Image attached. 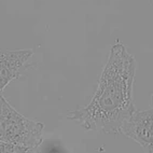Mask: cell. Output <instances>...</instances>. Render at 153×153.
Segmentation results:
<instances>
[{"mask_svg":"<svg viewBox=\"0 0 153 153\" xmlns=\"http://www.w3.org/2000/svg\"><path fill=\"white\" fill-rule=\"evenodd\" d=\"M33 55V50H0V95L9 83L17 79L27 69L28 62Z\"/></svg>","mask_w":153,"mask_h":153,"instance_id":"4","label":"cell"},{"mask_svg":"<svg viewBox=\"0 0 153 153\" xmlns=\"http://www.w3.org/2000/svg\"><path fill=\"white\" fill-rule=\"evenodd\" d=\"M120 133L136 141L146 153H153V110H136L123 122Z\"/></svg>","mask_w":153,"mask_h":153,"instance_id":"3","label":"cell"},{"mask_svg":"<svg viewBox=\"0 0 153 153\" xmlns=\"http://www.w3.org/2000/svg\"><path fill=\"white\" fill-rule=\"evenodd\" d=\"M0 153H41V151L39 150V147H24L0 141Z\"/></svg>","mask_w":153,"mask_h":153,"instance_id":"5","label":"cell"},{"mask_svg":"<svg viewBox=\"0 0 153 153\" xmlns=\"http://www.w3.org/2000/svg\"><path fill=\"white\" fill-rule=\"evenodd\" d=\"M136 59L121 42L111 47L98 80V86L86 106L70 110L67 119L83 131L119 134L123 122L135 111L134 82Z\"/></svg>","mask_w":153,"mask_h":153,"instance_id":"1","label":"cell"},{"mask_svg":"<svg viewBox=\"0 0 153 153\" xmlns=\"http://www.w3.org/2000/svg\"><path fill=\"white\" fill-rule=\"evenodd\" d=\"M44 125L21 114L0 95V141L37 148L43 140Z\"/></svg>","mask_w":153,"mask_h":153,"instance_id":"2","label":"cell"}]
</instances>
